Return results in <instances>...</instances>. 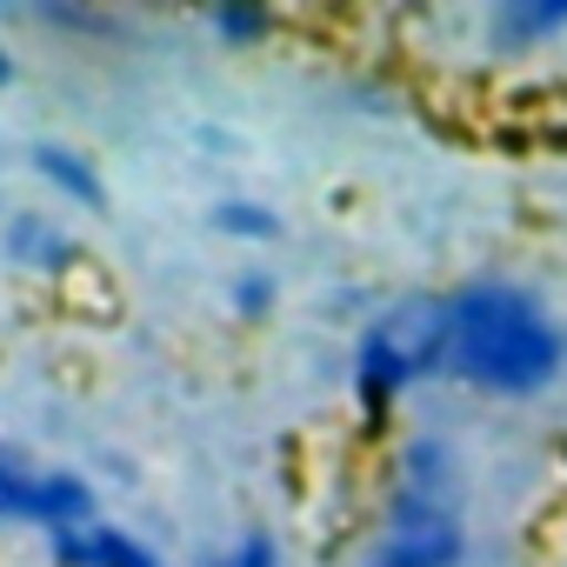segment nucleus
Segmentation results:
<instances>
[{
	"label": "nucleus",
	"mask_w": 567,
	"mask_h": 567,
	"mask_svg": "<svg viewBox=\"0 0 567 567\" xmlns=\"http://www.w3.org/2000/svg\"><path fill=\"white\" fill-rule=\"evenodd\" d=\"M220 567H280V547H274V534L247 527V534L227 547V560H220Z\"/></svg>",
	"instance_id": "12"
},
{
	"label": "nucleus",
	"mask_w": 567,
	"mask_h": 567,
	"mask_svg": "<svg viewBox=\"0 0 567 567\" xmlns=\"http://www.w3.org/2000/svg\"><path fill=\"white\" fill-rule=\"evenodd\" d=\"M54 567H167L141 534L114 527V520H87V527H61L48 534Z\"/></svg>",
	"instance_id": "4"
},
{
	"label": "nucleus",
	"mask_w": 567,
	"mask_h": 567,
	"mask_svg": "<svg viewBox=\"0 0 567 567\" xmlns=\"http://www.w3.org/2000/svg\"><path fill=\"white\" fill-rule=\"evenodd\" d=\"M8 247H14L28 267H48V274L74 267V240H68L54 220H41V214H21V220L8 227Z\"/></svg>",
	"instance_id": "7"
},
{
	"label": "nucleus",
	"mask_w": 567,
	"mask_h": 567,
	"mask_svg": "<svg viewBox=\"0 0 567 567\" xmlns=\"http://www.w3.org/2000/svg\"><path fill=\"white\" fill-rule=\"evenodd\" d=\"M434 368L494 401H534L567 374V328L520 280H467L434 308Z\"/></svg>",
	"instance_id": "1"
},
{
	"label": "nucleus",
	"mask_w": 567,
	"mask_h": 567,
	"mask_svg": "<svg viewBox=\"0 0 567 567\" xmlns=\"http://www.w3.org/2000/svg\"><path fill=\"white\" fill-rule=\"evenodd\" d=\"M427 368H434V308H427L421 328H408L401 315L374 321V328L361 334V348H354V374H348V381H354L361 408L381 421L388 408L408 401V388H414Z\"/></svg>",
	"instance_id": "3"
},
{
	"label": "nucleus",
	"mask_w": 567,
	"mask_h": 567,
	"mask_svg": "<svg viewBox=\"0 0 567 567\" xmlns=\"http://www.w3.org/2000/svg\"><path fill=\"white\" fill-rule=\"evenodd\" d=\"M214 227H220V234H240V240H274V234H280L274 207H260V200H220V207H214Z\"/></svg>",
	"instance_id": "9"
},
{
	"label": "nucleus",
	"mask_w": 567,
	"mask_h": 567,
	"mask_svg": "<svg viewBox=\"0 0 567 567\" xmlns=\"http://www.w3.org/2000/svg\"><path fill=\"white\" fill-rule=\"evenodd\" d=\"M467 560V520L461 501H421V494H388V520L361 567H461Z\"/></svg>",
	"instance_id": "2"
},
{
	"label": "nucleus",
	"mask_w": 567,
	"mask_h": 567,
	"mask_svg": "<svg viewBox=\"0 0 567 567\" xmlns=\"http://www.w3.org/2000/svg\"><path fill=\"white\" fill-rule=\"evenodd\" d=\"M0 214H8V194H0Z\"/></svg>",
	"instance_id": "14"
},
{
	"label": "nucleus",
	"mask_w": 567,
	"mask_h": 567,
	"mask_svg": "<svg viewBox=\"0 0 567 567\" xmlns=\"http://www.w3.org/2000/svg\"><path fill=\"white\" fill-rule=\"evenodd\" d=\"M207 28H214L227 48H254V41H267V34H274V14H260V8H214V14H207Z\"/></svg>",
	"instance_id": "10"
},
{
	"label": "nucleus",
	"mask_w": 567,
	"mask_h": 567,
	"mask_svg": "<svg viewBox=\"0 0 567 567\" xmlns=\"http://www.w3.org/2000/svg\"><path fill=\"white\" fill-rule=\"evenodd\" d=\"M28 167H34L61 200H74L81 214H107V181H101V167H94V154H87V147L34 141V147H28Z\"/></svg>",
	"instance_id": "5"
},
{
	"label": "nucleus",
	"mask_w": 567,
	"mask_h": 567,
	"mask_svg": "<svg viewBox=\"0 0 567 567\" xmlns=\"http://www.w3.org/2000/svg\"><path fill=\"white\" fill-rule=\"evenodd\" d=\"M0 520L41 527V467H21V461L0 454Z\"/></svg>",
	"instance_id": "8"
},
{
	"label": "nucleus",
	"mask_w": 567,
	"mask_h": 567,
	"mask_svg": "<svg viewBox=\"0 0 567 567\" xmlns=\"http://www.w3.org/2000/svg\"><path fill=\"white\" fill-rule=\"evenodd\" d=\"M227 301H234V315H240V321H260V315L274 308V280H267L260 267H247L234 288H227Z\"/></svg>",
	"instance_id": "11"
},
{
	"label": "nucleus",
	"mask_w": 567,
	"mask_h": 567,
	"mask_svg": "<svg viewBox=\"0 0 567 567\" xmlns=\"http://www.w3.org/2000/svg\"><path fill=\"white\" fill-rule=\"evenodd\" d=\"M567 28V8L560 0H507V8H494V34L507 48H534V41H554Z\"/></svg>",
	"instance_id": "6"
},
{
	"label": "nucleus",
	"mask_w": 567,
	"mask_h": 567,
	"mask_svg": "<svg viewBox=\"0 0 567 567\" xmlns=\"http://www.w3.org/2000/svg\"><path fill=\"white\" fill-rule=\"evenodd\" d=\"M0 81H14V54L8 48H0Z\"/></svg>",
	"instance_id": "13"
}]
</instances>
